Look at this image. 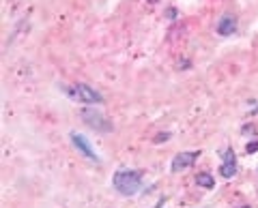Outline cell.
<instances>
[{"label": "cell", "mask_w": 258, "mask_h": 208, "mask_svg": "<svg viewBox=\"0 0 258 208\" xmlns=\"http://www.w3.org/2000/svg\"><path fill=\"white\" fill-rule=\"evenodd\" d=\"M239 208H250V206H239Z\"/></svg>", "instance_id": "cell-9"}, {"label": "cell", "mask_w": 258, "mask_h": 208, "mask_svg": "<svg viewBox=\"0 0 258 208\" xmlns=\"http://www.w3.org/2000/svg\"><path fill=\"white\" fill-rule=\"evenodd\" d=\"M71 140H73V144H75V148H80V151L86 155L88 159H93V161H97V155H95V151L90 148V144L86 142V138H82V135H77V133H73L71 135Z\"/></svg>", "instance_id": "cell-6"}, {"label": "cell", "mask_w": 258, "mask_h": 208, "mask_svg": "<svg viewBox=\"0 0 258 208\" xmlns=\"http://www.w3.org/2000/svg\"><path fill=\"white\" fill-rule=\"evenodd\" d=\"M198 159V153H183V155H177L172 161V172H181L185 167L194 165V161Z\"/></svg>", "instance_id": "cell-3"}, {"label": "cell", "mask_w": 258, "mask_h": 208, "mask_svg": "<svg viewBox=\"0 0 258 208\" xmlns=\"http://www.w3.org/2000/svg\"><path fill=\"white\" fill-rule=\"evenodd\" d=\"M75 95H77V99H80L82 103H101V95L99 93H95L90 86H86V84H77L75 86Z\"/></svg>", "instance_id": "cell-2"}, {"label": "cell", "mask_w": 258, "mask_h": 208, "mask_svg": "<svg viewBox=\"0 0 258 208\" xmlns=\"http://www.w3.org/2000/svg\"><path fill=\"white\" fill-rule=\"evenodd\" d=\"M151 2H157V0H151Z\"/></svg>", "instance_id": "cell-10"}, {"label": "cell", "mask_w": 258, "mask_h": 208, "mask_svg": "<svg viewBox=\"0 0 258 208\" xmlns=\"http://www.w3.org/2000/svg\"><path fill=\"white\" fill-rule=\"evenodd\" d=\"M254 151H258V142H256V144H250L248 146V153H254Z\"/></svg>", "instance_id": "cell-8"}, {"label": "cell", "mask_w": 258, "mask_h": 208, "mask_svg": "<svg viewBox=\"0 0 258 208\" xmlns=\"http://www.w3.org/2000/svg\"><path fill=\"white\" fill-rule=\"evenodd\" d=\"M219 172H222L224 178L235 176V172H237V161H235V153H232V151H226V153H224V163H222V167H219Z\"/></svg>", "instance_id": "cell-4"}, {"label": "cell", "mask_w": 258, "mask_h": 208, "mask_svg": "<svg viewBox=\"0 0 258 208\" xmlns=\"http://www.w3.org/2000/svg\"><path fill=\"white\" fill-rule=\"evenodd\" d=\"M140 183H142L140 172L121 170V172L114 174V187L123 193V196H133V193H138Z\"/></svg>", "instance_id": "cell-1"}, {"label": "cell", "mask_w": 258, "mask_h": 208, "mask_svg": "<svg viewBox=\"0 0 258 208\" xmlns=\"http://www.w3.org/2000/svg\"><path fill=\"white\" fill-rule=\"evenodd\" d=\"M235 30H237V19L232 17V15H224L222 19H219V24H217V32H219V35L228 37Z\"/></svg>", "instance_id": "cell-5"}, {"label": "cell", "mask_w": 258, "mask_h": 208, "mask_svg": "<svg viewBox=\"0 0 258 208\" xmlns=\"http://www.w3.org/2000/svg\"><path fill=\"white\" fill-rule=\"evenodd\" d=\"M196 183H198L200 187H204V189H211V187L215 185V183H213V176H211V174H206V172L198 174V176H196Z\"/></svg>", "instance_id": "cell-7"}]
</instances>
